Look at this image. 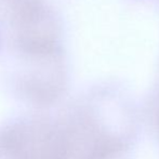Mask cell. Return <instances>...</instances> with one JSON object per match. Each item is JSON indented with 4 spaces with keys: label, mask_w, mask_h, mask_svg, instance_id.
Segmentation results:
<instances>
[{
    "label": "cell",
    "mask_w": 159,
    "mask_h": 159,
    "mask_svg": "<svg viewBox=\"0 0 159 159\" xmlns=\"http://www.w3.org/2000/svg\"><path fill=\"white\" fill-rule=\"evenodd\" d=\"M157 122H158V126H159V105H158V108H157Z\"/></svg>",
    "instance_id": "1"
}]
</instances>
